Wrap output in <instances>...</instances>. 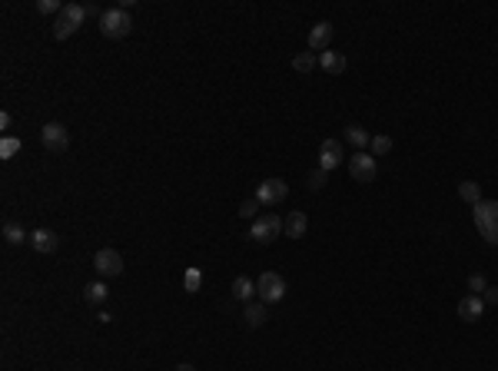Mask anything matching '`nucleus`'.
<instances>
[{
  "instance_id": "nucleus-27",
  "label": "nucleus",
  "mask_w": 498,
  "mask_h": 371,
  "mask_svg": "<svg viewBox=\"0 0 498 371\" xmlns=\"http://www.w3.org/2000/svg\"><path fill=\"white\" fill-rule=\"evenodd\" d=\"M239 216H243V219H256V216H259V199H256V196L246 199V203L239 205Z\"/></svg>"
},
{
  "instance_id": "nucleus-1",
  "label": "nucleus",
  "mask_w": 498,
  "mask_h": 371,
  "mask_svg": "<svg viewBox=\"0 0 498 371\" xmlns=\"http://www.w3.org/2000/svg\"><path fill=\"white\" fill-rule=\"evenodd\" d=\"M472 219H475V229H479L481 239L498 245V203L481 199L479 205H472Z\"/></svg>"
},
{
  "instance_id": "nucleus-2",
  "label": "nucleus",
  "mask_w": 498,
  "mask_h": 371,
  "mask_svg": "<svg viewBox=\"0 0 498 371\" xmlns=\"http://www.w3.org/2000/svg\"><path fill=\"white\" fill-rule=\"evenodd\" d=\"M83 20H87V7H83V3H63L60 17L54 20V37H57V40L74 37Z\"/></svg>"
},
{
  "instance_id": "nucleus-31",
  "label": "nucleus",
  "mask_w": 498,
  "mask_h": 371,
  "mask_svg": "<svg viewBox=\"0 0 498 371\" xmlns=\"http://www.w3.org/2000/svg\"><path fill=\"white\" fill-rule=\"evenodd\" d=\"M173 371H196V368H193V365H176Z\"/></svg>"
},
{
  "instance_id": "nucleus-18",
  "label": "nucleus",
  "mask_w": 498,
  "mask_h": 371,
  "mask_svg": "<svg viewBox=\"0 0 498 371\" xmlns=\"http://www.w3.org/2000/svg\"><path fill=\"white\" fill-rule=\"evenodd\" d=\"M345 143H352V146L359 149V153H365V146H369V143H372V136H369V133L362 130V126H345Z\"/></svg>"
},
{
  "instance_id": "nucleus-28",
  "label": "nucleus",
  "mask_w": 498,
  "mask_h": 371,
  "mask_svg": "<svg viewBox=\"0 0 498 371\" xmlns=\"http://www.w3.org/2000/svg\"><path fill=\"white\" fill-rule=\"evenodd\" d=\"M37 10H40V14H57V17H60L63 3H60V0H37Z\"/></svg>"
},
{
  "instance_id": "nucleus-4",
  "label": "nucleus",
  "mask_w": 498,
  "mask_h": 371,
  "mask_svg": "<svg viewBox=\"0 0 498 371\" xmlns=\"http://www.w3.org/2000/svg\"><path fill=\"white\" fill-rule=\"evenodd\" d=\"M256 295L263 305H276V302H283L286 295V278L279 276V272H263L259 282H256Z\"/></svg>"
},
{
  "instance_id": "nucleus-11",
  "label": "nucleus",
  "mask_w": 498,
  "mask_h": 371,
  "mask_svg": "<svg viewBox=\"0 0 498 371\" xmlns=\"http://www.w3.org/2000/svg\"><path fill=\"white\" fill-rule=\"evenodd\" d=\"M332 23L329 20H319L312 30H309V50H319V54H326L329 50V43H332Z\"/></svg>"
},
{
  "instance_id": "nucleus-16",
  "label": "nucleus",
  "mask_w": 498,
  "mask_h": 371,
  "mask_svg": "<svg viewBox=\"0 0 498 371\" xmlns=\"http://www.w3.org/2000/svg\"><path fill=\"white\" fill-rule=\"evenodd\" d=\"M252 295H256V282L249 276H239L232 282V298L236 302H252Z\"/></svg>"
},
{
  "instance_id": "nucleus-10",
  "label": "nucleus",
  "mask_w": 498,
  "mask_h": 371,
  "mask_svg": "<svg viewBox=\"0 0 498 371\" xmlns=\"http://www.w3.org/2000/svg\"><path fill=\"white\" fill-rule=\"evenodd\" d=\"M343 143L339 139H323V146H319V169H326V172H332V169L343 163Z\"/></svg>"
},
{
  "instance_id": "nucleus-21",
  "label": "nucleus",
  "mask_w": 498,
  "mask_h": 371,
  "mask_svg": "<svg viewBox=\"0 0 498 371\" xmlns=\"http://www.w3.org/2000/svg\"><path fill=\"white\" fill-rule=\"evenodd\" d=\"M459 196H462V199H465L468 205H479V203H481V186L472 183V179H465V183L459 186Z\"/></svg>"
},
{
  "instance_id": "nucleus-5",
  "label": "nucleus",
  "mask_w": 498,
  "mask_h": 371,
  "mask_svg": "<svg viewBox=\"0 0 498 371\" xmlns=\"http://www.w3.org/2000/svg\"><path fill=\"white\" fill-rule=\"evenodd\" d=\"M283 236V219L276 216V212H266V216H259L252 229H249V239H256L259 245H269V242H276Z\"/></svg>"
},
{
  "instance_id": "nucleus-7",
  "label": "nucleus",
  "mask_w": 498,
  "mask_h": 371,
  "mask_svg": "<svg viewBox=\"0 0 498 371\" xmlns=\"http://www.w3.org/2000/svg\"><path fill=\"white\" fill-rule=\"evenodd\" d=\"M349 172H352V179L356 183H372L376 179V172H379V166H376V156L372 153H356L352 159H349Z\"/></svg>"
},
{
  "instance_id": "nucleus-29",
  "label": "nucleus",
  "mask_w": 498,
  "mask_h": 371,
  "mask_svg": "<svg viewBox=\"0 0 498 371\" xmlns=\"http://www.w3.org/2000/svg\"><path fill=\"white\" fill-rule=\"evenodd\" d=\"M485 289H488V285H485V276L472 272V276H468V292H472V295H479V292H485Z\"/></svg>"
},
{
  "instance_id": "nucleus-13",
  "label": "nucleus",
  "mask_w": 498,
  "mask_h": 371,
  "mask_svg": "<svg viewBox=\"0 0 498 371\" xmlns=\"http://www.w3.org/2000/svg\"><path fill=\"white\" fill-rule=\"evenodd\" d=\"M30 245L37 249V252H57V245H60V236L54 232V229H37L34 236H30Z\"/></svg>"
},
{
  "instance_id": "nucleus-30",
  "label": "nucleus",
  "mask_w": 498,
  "mask_h": 371,
  "mask_svg": "<svg viewBox=\"0 0 498 371\" xmlns=\"http://www.w3.org/2000/svg\"><path fill=\"white\" fill-rule=\"evenodd\" d=\"M481 302H485V308H488V305H498V285H488V289L481 292Z\"/></svg>"
},
{
  "instance_id": "nucleus-22",
  "label": "nucleus",
  "mask_w": 498,
  "mask_h": 371,
  "mask_svg": "<svg viewBox=\"0 0 498 371\" xmlns=\"http://www.w3.org/2000/svg\"><path fill=\"white\" fill-rule=\"evenodd\" d=\"M20 146H23V143H20L17 136H3V139H0V159H14L20 153Z\"/></svg>"
},
{
  "instance_id": "nucleus-3",
  "label": "nucleus",
  "mask_w": 498,
  "mask_h": 371,
  "mask_svg": "<svg viewBox=\"0 0 498 371\" xmlns=\"http://www.w3.org/2000/svg\"><path fill=\"white\" fill-rule=\"evenodd\" d=\"M133 30V20H130V10H123V7H113V10H103V17H100V34L110 40H120L127 37Z\"/></svg>"
},
{
  "instance_id": "nucleus-19",
  "label": "nucleus",
  "mask_w": 498,
  "mask_h": 371,
  "mask_svg": "<svg viewBox=\"0 0 498 371\" xmlns=\"http://www.w3.org/2000/svg\"><path fill=\"white\" fill-rule=\"evenodd\" d=\"M107 295H110V289L103 285V278H100V282H90V285L83 289V298H87L90 305H103V302H107Z\"/></svg>"
},
{
  "instance_id": "nucleus-14",
  "label": "nucleus",
  "mask_w": 498,
  "mask_h": 371,
  "mask_svg": "<svg viewBox=\"0 0 498 371\" xmlns=\"http://www.w3.org/2000/svg\"><path fill=\"white\" fill-rule=\"evenodd\" d=\"M309 229V219L306 212H289L286 223H283V232H286V239H303Z\"/></svg>"
},
{
  "instance_id": "nucleus-12",
  "label": "nucleus",
  "mask_w": 498,
  "mask_h": 371,
  "mask_svg": "<svg viewBox=\"0 0 498 371\" xmlns=\"http://www.w3.org/2000/svg\"><path fill=\"white\" fill-rule=\"evenodd\" d=\"M481 312H485V302H481V295H465L459 302V318H462V322H479Z\"/></svg>"
},
{
  "instance_id": "nucleus-20",
  "label": "nucleus",
  "mask_w": 498,
  "mask_h": 371,
  "mask_svg": "<svg viewBox=\"0 0 498 371\" xmlns=\"http://www.w3.org/2000/svg\"><path fill=\"white\" fill-rule=\"evenodd\" d=\"M316 67H319V56L312 54V50H309V54H296V56H292V70H296V74H312Z\"/></svg>"
},
{
  "instance_id": "nucleus-25",
  "label": "nucleus",
  "mask_w": 498,
  "mask_h": 371,
  "mask_svg": "<svg viewBox=\"0 0 498 371\" xmlns=\"http://www.w3.org/2000/svg\"><path fill=\"white\" fill-rule=\"evenodd\" d=\"M369 146H372V156L379 159V156H385V153L392 149V136H372V143H369Z\"/></svg>"
},
{
  "instance_id": "nucleus-26",
  "label": "nucleus",
  "mask_w": 498,
  "mask_h": 371,
  "mask_svg": "<svg viewBox=\"0 0 498 371\" xmlns=\"http://www.w3.org/2000/svg\"><path fill=\"white\" fill-rule=\"evenodd\" d=\"M306 183H309V189H326L329 172H326V169H319V166H316L312 172H309V179H306Z\"/></svg>"
},
{
  "instance_id": "nucleus-15",
  "label": "nucleus",
  "mask_w": 498,
  "mask_h": 371,
  "mask_svg": "<svg viewBox=\"0 0 498 371\" xmlns=\"http://www.w3.org/2000/svg\"><path fill=\"white\" fill-rule=\"evenodd\" d=\"M319 67H323L329 76H339V74H345V56L336 54V50H326V54H319Z\"/></svg>"
},
{
  "instance_id": "nucleus-23",
  "label": "nucleus",
  "mask_w": 498,
  "mask_h": 371,
  "mask_svg": "<svg viewBox=\"0 0 498 371\" xmlns=\"http://www.w3.org/2000/svg\"><path fill=\"white\" fill-rule=\"evenodd\" d=\"M3 239L10 242V245H17V242H27V232L17 223H3Z\"/></svg>"
},
{
  "instance_id": "nucleus-9",
  "label": "nucleus",
  "mask_w": 498,
  "mask_h": 371,
  "mask_svg": "<svg viewBox=\"0 0 498 371\" xmlns=\"http://www.w3.org/2000/svg\"><path fill=\"white\" fill-rule=\"evenodd\" d=\"M286 192H289V186L283 179H266L256 189V199H259V205H279L286 199Z\"/></svg>"
},
{
  "instance_id": "nucleus-24",
  "label": "nucleus",
  "mask_w": 498,
  "mask_h": 371,
  "mask_svg": "<svg viewBox=\"0 0 498 371\" xmlns=\"http://www.w3.org/2000/svg\"><path fill=\"white\" fill-rule=\"evenodd\" d=\"M183 289H186V292H199V289H203V272H199V269H186Z\"/></svg>"
},
{
  "instance_id": "nucleus-6",
  "label": "nucleus",
  "mask_w": 498,
  "mask_h": 371,
  "mask_svg": "<svg viewBox=\"0 0 498 371\" xmlns=\"http://www.w3.org/2000/svg\"><path fill=\"white\" fill-rule=\"evenodd\" d=\"M94 269L100 278H116L123 276V256L116 249H100L94 256Z\"/></svg>"
},
{
  "instance_id": "nucleus-8",
  "label": "nucleus",
  "mask_w": 498,
  "mask_h": 371,
  "mask_svg": "<svg viewBox=\"0 0 498 371\" xmlns=\"http://www.w3.org/2000/svg\"><path fill=\"white\" fill-rule=\"evenodd\" d=\"M40 143L50 149V153H67L70 146V133L63 123H47L43 130H40Z\"/></svg>"
},
{
  "instance_id": "nucleus-17",
  "label": "nucleus",
  "mask_w": 498,
  "mask_h": 371,
  "mask_svg": "<svg viewBox=\"0 0 498 371\" xmlns=\"http://www.w3.org/2000/svg\"><path fill=\"white\" fill-rule=\"evenodd\" d=\"M243 318H246L249 328H259L263 322H266V305L263 302H246V312H243Z\"/></svg>"
}]
</instances>
